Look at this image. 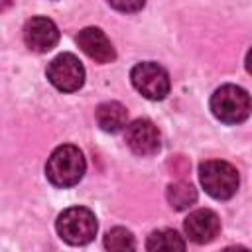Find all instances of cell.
I'll return each instance as SVG.
<instances>
[{
  "mask_svg": "<svg viewBox=\"0 0 252 252\" xmlns=\"http://www.w3.org/2000/svg\"><path fill=\"white\" fill-rule=\"evenodd\" d=\"M87 163L83 158V152L77 146L63 144L51 152L45 163V175L55 187H73L77 185L85 175Z\"/></svg>",
  "mask_w": 252,
  "mask_h": 252,
  "instance_id": "6da1fadb",
  "label": "cell"
},
{
  "mask_svg": "<svg viewBox=\"0 0 252 252\" xmlns=\"http://www.w3.org/2000/svg\"><path fill=\"white\" fill-rule=\"evenodd\" d=\"M250 94L236 85H222L211 96V112L224 124H238L250 116Z\"/></svg>",
  "mask_w": 252,
  "mask_h": 252,
  "instance_id": "7a4b0ae2",
  "label": "cell"
},
{
  "mask_svg": "<svg viewBox=\"0 0 252 252\" xmlns=\"http://www.w3.org/2000/svg\"><path fill=\"white\" fill-rule=\"evenodd\" d=\"M199 179L205 191L219 201L230 199L238 189V171L222 159H207L199 165Z\"/></svg>",
  "mask_w": 252,
  "mask_h": 252,
  "instance_id": "3957f363",
  "label": "cell"
},
{
  "mask_svg": "<svg viewBox=\"0 0 252 252\" xmlns=\"http://www.w3.org/2000/svg\"><path fill=\"white\" fill-rule=\"evenodd\" d=\"M55 228L65 242H69L73 246H81V244H87L94 238L98 224H96L94 215L89 209L71 207V209H65L57 217Z\"/></svg>",
  "mask_w": 252,
  "mask_h": 252,
  "instance_id": "277c9868",
  "label": "cell"
},
{
  "mask_svg": "<svg viewBox=\"0 0 252 252\" xmlns=\"http://www.w3.org/2000/svg\"><path fill=\"white\" fill-rule=\"evenodd\" d=\"M130 79L134 89L150 100H161L169 93V75L161 65L154 61L134 65L130 71Z\"/></svg>",
  "mask_w": 252,
  "mask_h": 252,
  "instance_id": "5b68a950",
  "label": "cell"
},
{
  "mask_svg": "<svg viewBox=\"0 0 252 252\" xmlns=\"http://www.w3.org/2000/svg\"><path fill=\"white\" fill-rule=\"evenodd\" d=\"M47 79L63 93H75L85 83V69L73 53H61L47 65Z\"/></svg>",
  "mask_w": 252,
  "mask_h": 252,
  "instance_id": "8992f818",
  "label": "cell"
},
{
  "mask_svg": "<svg viewBox=\"0 0 252 252\" xmlns=\"http://www.w3.org/2000/svg\"><path fill=\"white\" fill-rule=\"evenodd\" d=\"M24 41L32 51L45 53L57 45L59 30L53 20L35 16V18H30L24 26Z\"/></svg>",
  "mask_w": 252,
  "mask_h": 252,
  "instance_id": "52a82bcc",
  "label": "cell"
},
{
  "mask_svg": "<svg viewBox=\"0 0 252 252\" xmlns=\"http://www.w3.org/2000/svg\"><path fill=\"white\" fill-rule=\"evenodd\" d=\"M126 144L136 156H152L159 150V130L148 118H138L126 126Z\"/></svg>",
  "mask_w": 252,
  "mask_h": 252,
  "instance_id": "ba28073f",
  "label": "cell"
},
{
  "mask_svg": "<svg viewBox=\"0 0 252 252\" xmlns=\"http://www.w3.org/2000/svg\"><path fill=\"white\" fill-rule=\"evenodd\" d=\"M183 226H185V234H187V238L191 242L207 244L219 234L220 220H219L217 213H213L211 209H199V211H193L185 219Z\"/></svg>",
  "mask_w": 252,
  "mask_h": 252,
  "instance_id": "9c48e42d",
  "label": "cell"
},
{
  "mask_svg": "<svg viewBox=\"0 0 252 252\" xmlns=\"http://www.w3.org/2000/svg\"><path fill=\"white\" fill-rule=\"evenodd\" d=\"M77 45L83 49L85 55H89L96 63H110L116 57L110 39L98 28H85V30H81L79 35H77Z\"/></svg>",
  "mask_w": 252,
  "mask_h": 252,
  "instance_id": "30bf717a",
  "label": "cell"
},
{
  "mask_svg": "<svg viewBox=\"0 0 252 252\" xmlns=\"http://www.w3.org/2000/svg\"><path fill=\"white\" fill-rule=\"evenodd\" d=\"M126 120H128V112H126V108H124L120 102H116V100L102 102V104H98V108H96V124H98L100 130H104V132H110V134L120 132V130L126 126Z\"/></svg>",
  "mask_w": 252,
  "mask_h": 252,
  "instance_id": "8fae6325",
  "label": "cell"
},
{
  "mask_svg": "<svg viewBox=\"0 0 252 252\" xmlns=\"http://www.w3.org/2000/svg\"><path fill=\"white\" fill-rule=\"evenodd\" d=\"M146 248L148 250H165V252L185 250V240L179 236V232H175L171 228H159V230H154L148 236Z\"/></svg>",
  "mask_w": 252,
  "mask_h": 252,
  "instance_id": "7c38bea8",
  "label": "cell"
},
{
  "mask_svg": "<svg viewBox=\"0 0 252 252\" xmlns=\"http://www.w3.org/2000/svg\"><path fill=\"white\" fill-rule=\"evenodd\" d=\"M167 201L175 211H183L197 201V189L187 181H177L167 187Z\"/></svg>",
  "mask_w": 252,
  "mask_h": 252,
  "instance_id": "4fadbf2b",
  "label": "cell"
},
{
  "mask_svg": "<svg viewBox=\"0 0 252 252\" xmlns=\"http://www.w3.org/2000/svg\"><path fill=\"white\" fill-rule=\"evenodd\" d=\"M104 246L108 250H114V252H124V250H134L136 248V240H134L130 230H126L122 226H116V228L106 232Z\"/></svg>",
  "mask_w": 252,
  "mask_h": 252,
  "instance_id": "5bb4252c",
  "label": "cell"
},
{
  "mask_svg": "<svg viewBox=\"0 0 252 252\" xmlns=\"http://www.w3.org/2000/svg\"><path fill=\"white\" fill-rule=\"evenodd\" d=\"M108 4L120 12H138L146 0H108Z\"/></svg>",
  "mask_w": 252,
  "mask_h": 252,
  "instance_id": "9a60e30c",
  "label": "cell"
},
{
  "mask_svg": "<svg viewBox=\"0 0 252 252\" xmlns=\"http://www.w3.org/2000/svg\"><path fill=\"white\" fill-rule=\"evenodd\" d=\"M246 71L252 75V47H250V51L246 53Z\"/></svg>",
  "mask_w": 252,
  "mask_h": 252,
  "instance_id": "2e32d148",
  "label": "cell"
}]
</instances>
